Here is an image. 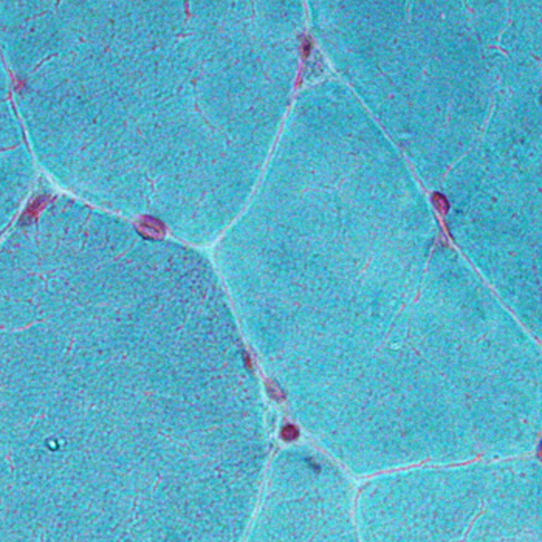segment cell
Listing matches in <instances>:
<instances>
[{"label": "cell", "mask_w": 542, "mask_h": 542, "mask_svg": "<svg viewBox=\"0 0 542 542\" xmlns=\"http://www.w3.org/2000/svg\"><path fill=\"white\" fill-rule=\"evenodd\" d=\"M280 437L282 440H285V442H293L297 437H299V431L294 425H285L280 431Z\"/></svg>", "instance_id": "cell-2"}, {"label": "cell", "mask_w": 542, "mask_h": 542, "mask_svg": "<svg viewBox=\"0 0 542 542\" xmlns=\"http://www.w3.org/2000/svg\"><path fill=\"white\" fill-rule=\"evenodd\" d=\"M268 390H270V394H271L274 398H278V400L284 398V394H282V390L276 386V384L270 383V384H268Z\"/></svg>", "instance_id": "cell-3"}, {"label": "cell", "mask_w": 542, "mask_h": 542, "mask_svg": "<svg viewBox=\"0 0 542 542\" xmlns=\"http://www.w3.org/2000/svg\"><path fill=\"white\" fill-rule=\"evenodd\" d=\"M321 50L443 216L535 206L542 0H305Z\"/></svg>", "instance_id": "cell-1"}]
</instances>
